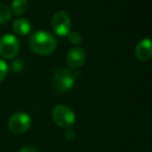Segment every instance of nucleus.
Wrapping results in <instances>:
<instances>
[{
    "label": "nucleus",
    "mask_w": 152,
    "mask_h": 152,
    "mask_svg": "<svg viewBox=\"0 0 152 152\" xmlns=\"http://www.w3.org/2000/svg\"><path fill=\"white\" fill-rule=\"evenodd\" d=\"M56 37L46 30H37L29 38V46L35 54L40 56H48L52 54L57 48Z\"/></svg>",
    "instance_id": "obj_1"
},
{
    "label": "nucleus",
    "mask_w": 152,
    "mask_h": 152,
    "mask_svg": "<svg viewBox=\"0 0 152 152\" xmlns=\"http://www.w3.org/2000/svg\"><path fill=\"white\" fill-rule=\"evenodd\" d=\"M52 84L58 93H66L75 85V76L67 68H57L52 77Z\"/></svg>",
    "instance_id": "obj_2"
},
{
    "label": "nucleus",
    "mask_w": 152,
    "mask_h": 152,
    "mask_svg": "<svg viewBox=\"0 0 152 152\" xmlns=\"http://www.w3.org/2000/svg\"><path fill=\"white\" fill-rule=\"evenodd\" d=\"M52 117L55 123L60 127L69 128L76 121V115L74 111L66 104H58L52 112Z\"/></svg>",
    "instance_id": "obj_3"
},
{
    "label": "nucleus",
    "mask_w": 152,
    "mask_h": 152,
    "mask_svg": "<svg viewBox=\"0 0 152 152\" xmlns=\"http://www.w3.org/2000/svg\"><path fill=\"white\" fill-rule=\"evenodd\" d=\"M20 42L12 34H5L0 38V55L3 58L12 59L18 55Z\"/></svg>",
    "instance_id": "obj_4"
},
{
    "label": "nucleus",
    "mask_w": 152,
    "mask_h": 152,
    "mask_svg": "<svg viewBox=\"0 0 152 152\" xmlns=\"http://www.w3.org/2000/svg\"><path fill=\"white\" fill-rule=\"evenodd\" d=\"M31 118L28 114L24 112L15 113L10 119H8L7 125L12 132L17 134H24L30 128L31 126Z\"/></svg>",
    "instance_id": "obj_5"
},
{
    "label": "nucleus",
    "mask_w": 152,
    "mask_h": 152,
    "mask_svg": "<svg viewBox=\"0 0 152 152\" xmlns=\"http://www.w3.org/2000/svg\"><path fill=\"white\" fill-rule=\"evenodd\" d=\"M72 22L68 14L64 10H58L52 18V28L58 36H65L69 33Z\"/></svg>",
    "instance_id": "obj_6"
},
{
    "label": "nucleus",
    "mask_w": 152,
    "mask_h": 152,
    "mask_svg": "<svg viewBox=\"0 0 152 152\" xmlns=\"http://www.w3.org/2000/svg\"><path fill=\"white\" fill-rule=\"evenodd\" d=\"M86 60V52L83 48L75 47L68 51L66 55V64L69 68L76 69L84 64Z\"/></svg>",
    "instance_id": "obj_7"
},
{
    "label": "nucleus",
    "mask_w": 152,
    "mask_h": 152,
    "mask_svg": "<svg viewBox=\"0 0 152 152\" xmlns=\"http://www.w3.org/2000/svg\"><path fill=\"white\" fill-rule=\"evenodd\" d=\"M134 55L141 61H147L152 58V39L143 38L134 49Z\"/></svg>",
    "instance_id": "obj_8"
},
{
    "label": "nucleus",
    "mask_w": 152,
    "mask_h": 152,
    "mask_svg": "<svg viewBox=\"0 0 152 152\" xmlns=\"http://www.w3.org/2000/svg\"><path fill=\"white\" fill-rule=\"evenodd\" d=\"M31 24L28 20L23 18H19L12 24V30L19 35H26L31 31Z\"/></svg>",
    "instance_id": "obj_9"
},
{
    "label": "nucleus",
    "mask_w": 152,
    "mask_h": 152,
    "mask_svg": "<svg viewBox=\"0 0 152 152\" xmlns=\"http://www.w3.org/2000/svg\"><path fill=\"white\" fill-rule=\"evenodd\" d=\"M28 8L27 0H12V12L16 16L23 15Z\"/></svg>",
    "instance_id": "obj_10"
},
{
    "label": "nucleus",
    "mask_w": 152,
    "mask_h": 152,
    "mask_svg": "<svg viewBox=\"0 0 152 152\" xmlns=\"http://www.w3.org/2000/svg\"><path fill=\"white\" fill-rule=\"evenodd\" d=\"M12 16V10L10 8V6L5 3L0 2V25L6 24L10 21Z\"/></svg>",
    "instance_id": "obj_11"
},
{
    "label": "nucleus",
    "mask_w": 152,
    "mask_h": 152,
    "mask_svg": "<svg viewBox=\"0 0 152 152\" xmlns=\"http://www.w3.org/2000/svg\"><path fill=\"white\" fill-rule=\"evenodd\" d=\"M67 38L74 45H80L83 42L82 35L77 31H69V33L67 34Z\"/></svg>",
    "instance_id": "obj_12"
},
{
    "label": "nucleus",
    "mask_w": 152,
    "mask_h": 152,
    "mask_svg": "<svg viewBox=\"0 0 152 152\" xmlns=\"http://www.w3.org/2000/svg\"><path fill=\"white\" fill-rule=\"evenodd\" d=\"M7 72H8V66L6 64V62L2 60V59H0V83L5 79Z\"/></svg>",
    "instance_id": "obj_13"
},
{
    "label": "nucleus",
    "mask_w": 152,
    "mask_h": 152,
    "mask_svg": "<svg viewBox=\"0 0 152 152\" xmlns=\"http://www.w3.org/2000/svg\"><path fill=\"white\" fill-rule=\"evenodd\" d=\"M20 152H38V151L35 147L30 146V145H27V146H24L23 148H21Z\"/></svg>",
    "instance_id": "obj_14"
}]
</instances>
